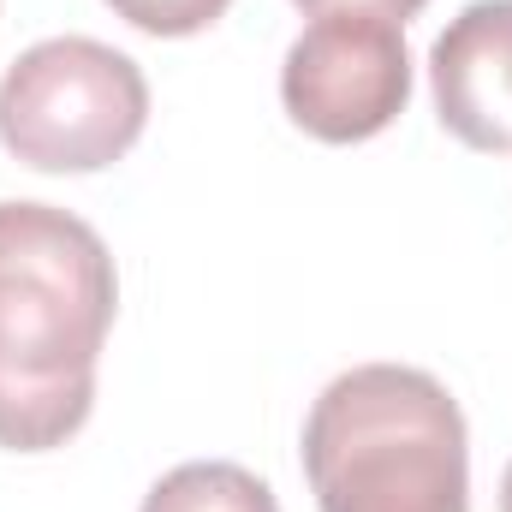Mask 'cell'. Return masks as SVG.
I'll list each match as a JSON object with an SVG mask.
<instances>
[{
	"instance_id": "5",
	"label": "cell",
	"mask_w": 512,
	"mask_h": 512,
	"mask_svg": "<svg viewBox=\"0 0 512 512\" xmlns=\"http://www.w3.org/2000/svg\"><path fill=\"white\" fill-rule=\"evenodd\" d=\"M441 126L477 155L512 149V0H471L429 54Z\"/></svg>"
},
{
	"instance_id": "1",
	"label": "cell",
	"mask_w": 512,
	"mask_h": 512,
	"mask_svg": "<svg viewBox=\"0 0 512 512\" xmlns=\"http://www.w3.org/2000/svg\"><path fill=\"white\" fill-rule=\"evenodd\" d=\"M114 304V256L90 221L0 203V447L54 453L90 423Z\"/></svg>"
},
{
	"instance_id": "3",
	"label": "cell",
	"mask_w": 512,
	"mask_h": 512,
	"mask_svg": "<svg viewBox=\"0 0 512 512\" xmlns=\"http://www.w3.org/2000/svg\"><path fill=\"white\" fill-rule=\"evenodd\" d=\"M149 126L137 60L96 36L24 48L0 78V143L36 173H102Z\"/></svg>"
},
{
	"instance_id": "6",
	"label": "cell",
	"mask_w": 512,
	"mask_h": 512,
	"mask_svg": "<svg viewBox=\"0 0 512 512\" xmlns=\"http://www.w3.org/2000/svg\"><path fill=\"white\" fill-rule=\"evenodd\" d=\"M143 512H280L274 489L227 459H191L179 471H167L149 495Z\"/></svg>"
},
{
	"instance_id": "8",
	"label": "cell",
	"mask_w": 512,
	"mask_h": 512,
	"mask_svg": "<svg viewBox=\"0 0 512 512\" xmlns=\"http://www.w3.org/2000/svg\"><path fill=\"white\" fill-rule=\"evenodd\" d=\"M310 18H328V12H370V18H393V24H405V18H417L429 0H298Z\"/></svg>"
},
{
	"instance_id": "2",
	"label": "cell",
	"mask_w": 512,
	"mask_h": 512,
	"mask_svg": "<svg viewBox=\"0 0 512 512\" xmlns=\"http://www.w3.org/2000/svg\"><path fill=\"white\" fill-rule=\"evenodd\" d=\"M316 512H471L465 411L429 370L358 364L304 423Z\"/></svg>"
},
{
	"instance_id": "7",
	"label": "cell",
	"mask_w": 512,
	"mask_h": 512,
	"mask_svg": "<svg viewBox=\"0 0 512 512\" xmlns=\"http://www.w3.org/2000/svg\"><path fill=\"white\" fill-rule=\"evenodd\" d=\"M126 24H137L143 36H197L209 30L233 0H108Z\"/></svg>"
},
{
	"instance_id": "9",
	"label": "cell",
	"mask_w": 512,
	"mask_h": 512,
	"mask_svg": "<svg viewBox=\"0 0 512 512\" xmlns=\"http://www.w3.org/2000/svg\"><path fill=\"white\" fill-rule=\"evenodd\" d=\"M501 512H512V465H507V477H501Z\"/></svg>"
},
{
	"instance_id": "4",
	"label": "cell",
	"mask_w": 512,
	"mask_h": 512,
	"mask_svg": "<svg viewBox=\"0 0 512 512\" xmlns=\"http://www.w3.org/2000/svg\"><path fill=\"white\" fill-rule=\"evenodd\" d=\"M280 102L322 143H364L387 131L411 102V54L393 18L328 12L280 66Z\"/></svg>"
}]
</instances>
